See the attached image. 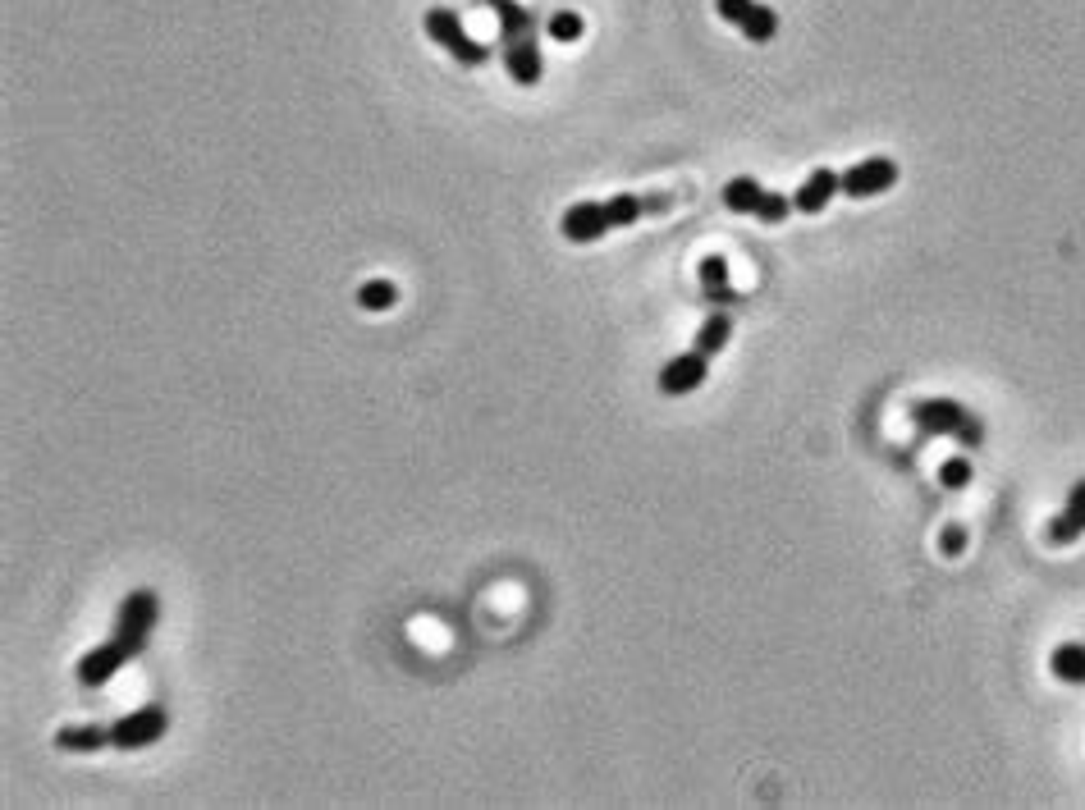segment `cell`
Here are the masks:
<instances>
[{"label": "cell", "mask_w": 1085, "mask_h": 810, "mask_svg": "<svg viewBox=\"0 0 1085 810\" xmlns=\"http://www.w3.org/2000/svg\"><path fill=\"white\" fill-rule=\"evenodd\" d=\"M55 746L87 756V751H101V746H115V742H110V728L92 724V728H60V733H55Z\"/></svg>", "instance_id": "cell-15"}, {"label": "cell", "mask_w": 1085, "mask_h": 810, "mask_svg": "<svg viewBox=\"0 0 1085 810\" xmlns=\"http://www.w3.org/2000/svg\"><path fill=\"white\" fill-rule=\"evenodd\" d=\"M170 733V710L165 705H142V710L124 714L120 724H110V742L120 751H142V746H156Z\"/></svg>", "instance_id": "cell-3"}, {"label": "cell", "mask_w": 1085, "mask_h": 810, "mask_svg": "<svg viewBox=\"0 0 1085 810\" xmlns=\"http://www.w3.org/2000/svg\"><path fill=\"white\" fill-rule=\"evenodd\" d=\"M706 298H710L715 307H719V303H738V293L728 289V284H724V289H706Z\"/></svg>", "instance_id": "cell-27"}, {"label": "cell", "mask_w": 1085, "mask_h": 810, "mask_svg": "<svg viewBox=\"0 0 1085 810\" xmlns=\"http://www.w3.org/2000/svg\"><path fill=\"white\" fill-rule=\"evenodd\" d=\"M1076 536H1085V481H1076L1072 495H1067V508L1044 527L1049 545H1072Z\"/></svg>", "instance_id": "cell-10"}, {"label": "cell", "mask_w": 1085, "mask_h": 810, "mask_svg": "<svg viewBox=\"0 0 1085 810\" xmlns=\"http://www.w3.org/2000/svg\"><path fill=\"white\" fill-rule=\"evenodd\" d=\"M760 197H765V188L756 184V179H728L724 184V206L733 211V216H756V206H760Z\"/></svg>", "instance_id": "cell-14"}, {"label": "cell", "mask_w": 1085, "mask_h": 810, "mask_svg": "<svg viewBox=\"0 0 1085 810\" xmlns=\"http://www.w3.org/2000/svg\"><path fill=\"white\" fill-rule=\"evenodd\" d=\"M939 486L944 490H966L971 486V463H966V458H948V463H939Z\"/></svg>", "instance_id": "cell-22"}, {"label": "cell", "mask_w": 1085, "mask_h": 810, "mask_svg": "<svg viewBox=\"0 0 1085 810\" xmlns=\"http://www.w3.org/2000/svg\"><path fill=\"white\" fill-rule=\"evenodd\" d=\"M1049 669L1058 682H1072V687H1085V646L1081 641H1063V646L1053 650Z\"/></svg>", "instance_id": "cell-13"}, {"label": "cell", "mask_w": 1085, "mask_h": 810, "mask_svg": "<svg viewBox=\"0 0 1085 810\" xmlns=\"http://www.w3.org/2000/svg\"><path fill=\"white\" fill-rule=\"evenodd\" d=\"M843 193V174H834V170H815L811 179H806L802 188H797V197H793V211H802V216H820L834 197Z\"/></svg>", "instance_id": "cell-9"}, {"label": "cell", "mask_w": 1085, "mask_h": 810, "mask_svg": "<svg viewBox=\"0 0 1085 810\" xmlns=\"http://www.w3.org/2000/svg\"><path fill=\"white\" fill-rule=\"evenodd\" d=\"M728 339H733V321H728L724 312H715V316H706L701 330H696V353L715 357V353H724L728 348Z\"/></svg>", "instance_id": "cell-17"}, {"label": "cell", "mask_w": 1085, "mask_h": 810, "mask_svg": "<svg viewBox=\"0 0 1085 810\" xmlns=\"http://www.w3.org/2000/svg\"><path fill=\"white\" fill-rule=\"evenodd\" d=\"M706 376H710V357L692 348V353L673 357V362H664V367H660V394H669V399H683V394H692V389L706 385Z\"/></svg>", "instance_id": "cell-4"}, {"label": "cell", "mask_w": 1085, "mask_h": 810, "mask_svg": "<svg viewBox=\"0 0 1085 810\" xmlns=\"http://www.w3.org/2000/svg\"><path fill=\"white\" fill-rule=\"evenodd\" d=\"M788 211H793V197H788V193H765V197H760V206H756V220H765V225H779V220H788Z\"/></svg>", "instance_id": "cell-21"}, {"label": "cell", "mask_w": 1085, "mask_h": 810, "mask_svg": "<svg viewBox=\"0 0 1085 810\" xmlns=\"http://www.w3.org/2000/svg\"><path fill=\"white\" fill-rule=\"evenodd\" d=\"M394 303H399V289L390 280H367L358 289V307H367V312H390Z\"/></svg>", "instance_id": "cell-20"}, {"label": "cell", "mask_w": 1085, "mask_h": 810, "mask_svg": "<svg viewBox=\"0 0 1085 810\" xmlns=\"http://www.w3.org/2000/svg\"><path fill=\"white\" fill-rule=\"evenodd\" d=\"M751 5H756V0H715V14H719L724 23H733V28H738V23L747 19Z\"/></svg>", "instance_id": "cell-26"}, {"label": "cell", "mask_w": 1085, "mask_h": 810, "mask_svg": "<svg viewBox=\"0 0 1085 810\" xmlns=\"http://www.w3.org/2000/svg\"><path fill=\"white\" fill-rule=\"evenodd\" d=\"M953 440L962 444V449H980V444H985V426H980L976 417H966V422L953 431Z\"/></svg>", "instance_id": "cell-25"}, {"label": "cell", "mask_w": 1085, "mask_h": 810, "mask_svg": "<svg viewBox=\"0 0 1085 810\" xmlns=\"http://www.w3.org/2000/svg\"><path fill=\"white\" fill-rule=\"evenodd\" d=\"M582 33H586V19L577 10H554L550 19H545V37H550V42H559V46L582 42Z\"/></svg>", "instance_id": "cell-19"}, {"label": "cell", "mask_w": 1085, "mask_h": 810, "mask_svg": "<svg viewBox=\"0 0 1085 810\" xmlns=\"http://www.w3.org/2000/svg\"><path fill=\"white\" fill-rule=\"evenodd\" d=\"M912 422L921 435H953L966 422V408L957 399H921L912 408Z\"/></svg>", "instance_id": "cell-7"}, {"label": "cell", "mask_w": 1085, "mask_h": 810, "mask_svg": "<svg viewBox=\"0 0 1085 810\" xmlns=\"http://www.w3.org/2000/svg\"><path fill=\"white\" fill-rule=\"evenodd\" d=\"M898 184V165L889 156H870V161H857L852 170L843 174V193L847 197H879Z\"/></svg>", "instance_id": "cell-5"}, {"label": "cell", "mask_w": 1085, "mask_h": 810, "mask_svg": "<svg viewBox=\"0 0 1085 810\" xmlns=\"http://www.w3.org/2000/svg\"><path fill=\"white\" fill-rule=\"evenodd\" d=\"M939 550H944L948 559H957V554L966 550V527H962V522H953V527L939 531Z\"/></svg>", "instance_id": "cell-24"}, {"label": "cell", "mask_w": 1085, "mask_h": 810, "mask_svg": "<svg viewBox=\"0 0 1085 810\" xmlns=\"http://www.w3.org/2000/svg\"><path fill=\"white\" fill-rule=\"evenodd\" d=\"M426 37H431L435 46H445L458 65H467V69H481L490 60V51L481 42H472V37H467L463 19H458L454 10H431V14H426Z\"/></svg>", "instance_id": "cell-2"}, {"label": "cell", "mask_w": 1085, "mask_h": 810, "mask_svg": "<svg viewBox=\"0 0 1085 810\" xmlns=\"http://www.w3.org/2000/svg\"><path fill=\"white\" fill-rule=\"evenodd\" d=\"M504 69H509V78H513V83H522V87L541 83L545 60H541V46H536V37H522V42L504 46Z\"/></svg>", "instance_id": "cell-11"}, {"label": "cell", "mask_w": 1085, "mask_h": 810, "mask_svg": "<svg viewBox=\"0 0 1085 810\" xmlns=\"http://www.w3.org/2000/svg\"><path fill=\"white\" fill-rule=\"evenodd\" d=\"M156 623H161V595H156V591H129L120 600L115 627H124V632H138V637H152Z\"/></svg>", "instance_id": "cell-6"}, {"label": "cell", "mask_w": 1085, "mask_h": 810, "mask_svg": "<svg viewBox=\"0 0 1085 810\" xmlns=\"http://www.w3.org/2000/svg\"><path fill=\"white\" fill-rule=\"evenodd\" d=\"M559 229H564L568 243H596V238H605V229H609L605 202H577V206H568L564 220H559Z\"/></svg>", "instance_id": "cell-8"}, {"label": "cell", "mask_w": 1085, "mask_h": 810, "mask_svg": "<svg viewBox=\"0 0 1085 810\" xmlns=\"http://www.w3.org/2000/svg\"><path fill=\"white\" fill-rule=\"evenodd\" d=\"M651 211V202L646 197H637V193H619V197H609L605 202V216H609V229H628V225H637L641 216Z\"/></svg>", "instance_id": "cell-16"}, {"label": "cell", "mask_w": 1085, "mask_h": 810, "mask_svg": "<svg viewBox=\"0 0 1085 810\" xmlns=\"http://www.w3.org/2000/svg\"><path fill=\"white\" fill-rule=\"evenodd\" d=\"M696 275H701V289H724L728 284V261L724 257H701Z\"/></svg>", "instance_id": "cell-23"}, {"label": "cell", "mask_w": 1085, "mask_h": 810, "mask_svg": "<svg viewBox=\"0 0 1085 810\" xmlns=\"http://www.w3.org/2000/svg\"><path fill=\"white\" fill-rule=\"evenodd\" d=\"M738 28H742V37H747V42L765 46V42H774V33H779V14H774L770 5H751L747 19H742Z\"/></svg>", "instance_id": "cell-18"}, {"label": "cell", "mask_w": 1085, "mask_h": 810, "mask_svg": "<svg viewBox=\"0 0 1085 810\" xmlns=\"http://www.w3.org/2000/svg\"><path fill=\"white\" fill-rule=\"evenodd\" d=\"M142 650H147V637L115 627V637L101 641V646H92L83 659H78V682H83V687H106V682L115 678V673H120L129 659L142 655Z\"/></svg>", "instance_id": "cell-1"}, {"label": "cell", "mask_w": 1085, "mask_h": 810, "mask_svg": "<svg viewBox=\"0 0 1085 810\" xmlns=\"http://www.w3.org/2000/svg\"><path fill=\"white\" fill-rule=\"evenodd\" d=\"M486 5H490V14L500 19L504 46H513V42H522V37H532V33H536V14H532V10H522L518 0H486Z\"/></svg>", "instance_id": "cell-12"}]
</instances>
